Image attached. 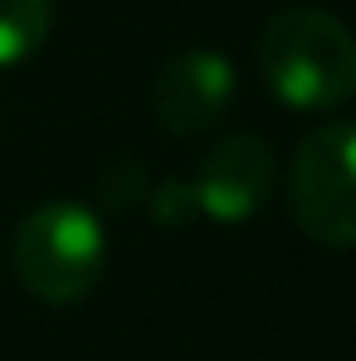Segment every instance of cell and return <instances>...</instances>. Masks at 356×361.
<instances>
[{
  "mask_svg": "<svg viewBox=\"0 0 356 361\" xmlns=\"http://www.w3.org/2000/svg\"><path fill=\"white\" fill-rule=\"evenodd\" d=\"M259 73L283 108L327 113L356 93V44L337 15L317 5H293L264 25Z\"/></svg>",
  "mask_w": 356,
  "mask_h": 361,
  "instance_id": "6da1fadb",
  "label": "cell"
},
{
  "mask_svg": "<svg viewBox=\"0 0 356 361\" xmlns=\"http://www.w3.org/2000/svg\"><path fill=\"white\" fill-rule=\"evenodd\" d=\"M108 269V240L98 215L83 200H39L10 240V274L30 298L49 302V307H68L83 302Z\"/></svg>",
  "mask_w": 356,
  "mask_h": 361,
  "instance_id": "7a4b0ae2",
  "label": "cell"
},
{
  "mask_svg": "<svg viewBox=\"0 0 356 361\" xmlns=\"http://www.w3.org/2000/svg\"><path fill=\"white\" fill-rule=\"evenodd\" d=\"M288 210L312 244H356V127L347 118H327L302 137L288 166Z\"/></svg>",
  "mask_w": 356,
  "mask_h": 361,
  "instance_id": "3957f363",
  "label": "cell"
},
{
  "mask_svg": "<svg viewBox=\"0 0 356 361\" xmlns=\"http://www.w3.org/2000/svg\"><path fill=\"white\" fill-rule=\"evenodd\" d=\"M235 103V68L220 49L190 44L161 63L152 83V118L171 137H195L210 132Z\"/></svg>",
  "mask_w": 356,
  "mask_h": 361,
  "instance_id": "277c9868",
  "label": "cell"
},
{
  "mask_svg": "<svg viewBox=\"0 0 356 361\" xmlns=\"http://www.w3.org/2000/svg\"><path fill=\"white\" fill-rule=\"evenodd\" d=\"M195 205L205 220L215 225H244L264 210V200L274 195V152L264 137L254 132H230L225 142H215L200 161V171L190 180Z\"/></svg>",
  "mask_w": 356,
  "mask_h": 361,
  "instance_id": "5b68a950",
  "label": "cell"
},
{
  "mask_svg": "<svg viewBox=\"0 0 356 361\" xmlns=\"http://www.w3.org/2000/svg\"><path fill=\"white\" fill-rule=\"evenodd\" d=\"M54 30V0H0V68L35 59Z\"/></svg>",
  "mask_w": 356,
  "mask_h": 361,
  "instance_id": "8992f818",
  "label": "cell"
},
{
  "mask_svg": "<svg viewBox=\"0 0 356 361\" xmlns=\"http://www.w3.org/2000/svg\"><path fill=\"white\" fill-rule=\"evenodd\" d=\"M147 190H152V180H147V166H142L137 157H113V161L98 171V200H103L108 210H132V205H142Z\"/></svg>",
  "mask_w": 356,
  "mask_h": 361,
  "instance_id": "52a82bcc",
  "label": "cell"
},
{
  "mask_svg": "<svg viewBox=\"0 0 356 361\" xmlns=\"http://www.w3.org/2000/svg\"><path fill=\"white\" fill-rule=\"evenodd\" d=\"M147 200H152V220H156V225H166V230H185L190 220H200V205H195L190 180L166 176L161 185H152V190H147Z\"/></svg>",
  "mask_w": 356,
  "mask_h": 361,
  "instance_id": "ba28073f",
  "label": "cell"
}]
</instances>
